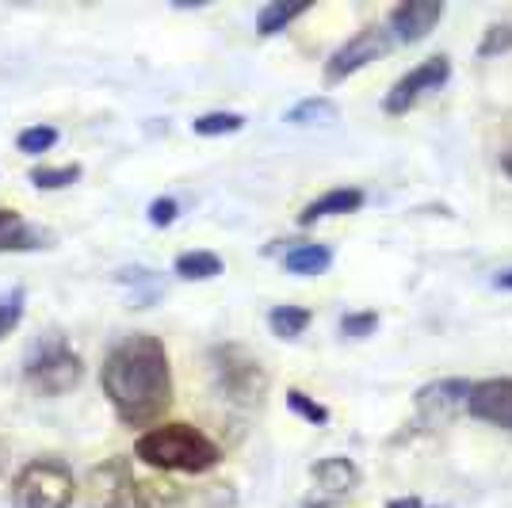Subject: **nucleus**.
Returning <instances> with one entry per match:
<instances>
[{
  "mask_svg": "<svg viewBox=\"0 0 512 508\" xmlns=\"http://www.w3.org/2000/svg\"><path fill=\"white\" fill-rule=\"evenodd\" d=\"M337 115H341V107L333 104L329 96H310V100L291 107L283 115V123H291V127H325V123H337Z\"/></svg>",
  "mask_w": 512,
  "mask_h": 508,
  "instance_id": "nucleus-15",
  "label": "nucleus"
},
{
  "mask_svg": "<svg viewBox=\"0 0 512 508\" xmlns=\"http://www.w3.org/2000/svg\"><path fill=\"white\" fill-rule=\"evenodd\" d=\"M505 50H512V27L509 23L490 27L486 39H482V46H478V54H482V58H493V54H505Z\"/></svg>",
  "mask_w": 512,
  "mask_h": 508,
  "instance_id": "nucleus-26",
  "label": "nucleus"
},
{
  "mask_svg": "<svg viewBox=\"0 0 512 508\" xmlns=\"http://www.w3.org/2000/svg\"><path fill=\"white\" fill-rule=\"evenodd\" d=\"M12 226H20V214L12 211V207H0V233H8Z\"/></svg>",
  "mask_w": 512,
  "mask_h": 508,
  "instance_id": "nucleus-28",
  "label": "nucleus"
},
{
  "mask_svg": "<svg viewBox=\"0 0 512 508\" xmlns=\"http://www.w3.org/2000/svg\"><path fill=\"white\" fill-rule=\"evenodd\" d=\"M306 12H310L306 4H264V8L256 12V31H260L264 39H272V35L287 31V27L299 20V16H306Z\"/></svg>",
  "mask_w": 512,
  "mask_h": 508,
  "instance_id": "nucleus-17",
  "label": "nucleus"
},
{
  "mask_svg": "<svg viewBox=\"0 0 512 508\" xmlns=\"http://www.w3.org/2000/svg\"><path fill=\"white\" fill-rule=\"evenodd\" d=\"M493 287H501V291H512V268H509V272H501V276L493 279Z\"/></svg>",
  "mask_w": 512,
  "mask_h": 508,
  "instance_id": "nucleus-30",
  "label": "nucleus"
},
{
  "mask_svg": "<svg viewBox=\"0 0 512 508\" xmlns=\"http://www.w3.org/2000/svg\"><path fill=\"white\" fill-rule=\"evenodd\" d=\"M390 46H394V35H390L386 23L363 27V31H356V35L329 58V65H325V81L337 85V81H344V77L360 73V69H367L371 62H379L383 54H390Z\"/></svg>",
  "mask_w": 512,
  "mask_h": 508,
  "instance_id": "nucleus-7",
  "label": "nucleus"
},
{
  "mask_svg": "<svg viewBox=\"0 0 512 508\" xmlns=\"http://www.w3.org/2000/svg\"><path fill=\"white\" fill-rule=\"evenodd\" d=\"M375 329H379V314H375V310H363V314H348V318L341 321V337H352V340L371 337Z\"/></svg>",
  "mask_w": 512,
  "mask_h": 508,
  "instance_id": "nucleus-25",
  "label": "nucleus"
},
{
  "mask_svg": "<svg viewBox=\"0 0 512 508\" xmlns=\"http://www.w3.org/2000/svg\"><path fill=\"white\" fill-rule=\"evenodd\" d=\"M172 272H176L180 279H188V283H203V279L222 276V260H218L214 253H207V249H195V253L176 256Z\"/></svg>",
  "mask_w": 512,
  "mask_h": 508,
  "instance_id": "nucleus-16",
  "label": "nucleus"
},
{
  "mask_svg": "<svg viewBox=\"0 0 512 508\" xmlns=\"http://www.w3.org/2000/svg\"><path fill=\"white\" fill-rule=\"evenodd\" d=\"M287 405L299 413L302 421H310V424H329V409L321 402H314L310 394H302V390H287Z\"/></svg>",
  "mask_w": 512,
  "mask_h": 508,
  "instance_id": "nucleus-24",
  "label": "nucleus"
},
{
  "mask_svg": "<svg viewBox=\"0 0 512 508\" xmlns=\"http://www.w3.org/2000/svg\"><path fill=\"white\" fill-rule=\"evenodd\" d=\"M134 459L157 474H207L222 463V451L207 432L184 421H172L150 428L134 444Z\"/></svg>",
  "mask_w": 512,
  "mask_h": 508,
  "instance_id": "nucleus-3",
  "label": "nucleus"
},
{
  "mask_svg": "<svg viewBox=\"0 0 512 508\" xmlns=\"http://www.w3.org/2000/svg\"><path fill=\"white\" fill-rule=\"evenodd\" d=\"M474 382L467 379H440L417 390V409L425 421H448L455 413H467V398Z\"/></svg>",
  "mask_w": 512,
  "mask_h": 508,
  "instance_id": "nucleus-11",
  "label": "nucleus"
},
{
  "mask_svg": "<svg viewBox=\"0 0 512 508\" xmlns=\"http://www.w3.org/2000/svg\"><path fill=\"white\" fill-rule=\"evenodd\" d=\"M310 474H314V482H318L325 497H348V493L360 489V466L352 463V459H344V455L321 459V463L310 466Z\"/></svg>",
  "mask_w": 512,
  "mask_h": 508,
  "instance_id": "nucleus-12",
  "label": "nucleus"
},
{
  "mask_svg": "<svg viewBox=\"0 0 512 508\" xmlns=\"http://www.w3.org/2000/svg\"><path fill=\"white\" fill-rule=\"evenodd\" d=\"M100 386L127 428L157 424L172 405V363L165 344L150 333L123 337L104 356Z\"/></svg>",
  "mask_w": 512,
  "mask_h": 508,
  "instance_id": "nucleus-1",
  "label": "nucleus"
},
{
  "mask_svg": "<svg viewBox=\"0 0 512 508\" xmlns=\"http://www.w3.org/2000/svg\"><path fill=\"white\" fill-rule=\"evenodd\" d=\"M77 497V478L65 459L39 455L23 463L12 478V505L16 508H69Z\"/></svg>",
  "mask_w": 512,
  "mask_h": 508,
  "instance_id": "nucleus-4",
  "label": "nucleus"
},
{
  "mask_svg": "<svg viewBox=\"0 0 512 508\" xmlns=\"http://www.w3.org/2000/svg\"><path fill=\"white\" fill-rule=\"evenodd\" d=\"M85 379V360L81 352H73L62 337L39 340L35 352L23 363V382L39 394V398H62L69 390H77Z\"/></svg>",
  "mask_w": 512,
  "mask_h": 508,
  "instance_id": "nucleus-5",
  "label": "nucleus"
},
{
  "mask_svg": "<svg viewBox=\"0 0 512 508\" xmlns=\"http://www.w3.org/2000/svg\"><path fill=\"white\" fill-rule=\"evenodd\" d=\"M268 329L276 333L279 340H295L310 329V310L306 306H276L268 314Z\"/></svg>",
  "mask_w": 512,
  "mask_h": 508,
  "instance_id": "nucleus-18",
  "label": "nucleus"
},
{
  "mask_svg": "<svg viewBox=\"0 0 512 508\" xmlns=\"http://www.w3.org/2000/svg\"><path fill=\"white\" fill-rule=\"evenodd\" d=\"M16 146H20V153H27V157H39V153H50V149L58 146V127H50V123H39V127L20 130Z\"/></svg>",
  "mask_w": 512,
  "mask_h": 508,
  "instance_id": "nucleus-23",
  "label": "nucleus"
},
{
  "mask_svg": "<svg viewBox=\"0 0 512 508\" xmlns=\"http://www.w3.org/2000/svg\"><path fill=\"white\" fill-rule=\"evenodd\" d=\"M386 508H425V505H421L417 497H394V501H390Z\"/></svg>",
  "mask_w": 512,
  "mask_h": 508,
  "instance_id": "nucleus-29",
  "label": "nucleus"
},
{
  "mask_svg": "<svg viewBox=\"0 0 512 508\" xmlns=\"http://www.w3.org/2000/svg\"><path fill=\"white\" fill-rule=\"evenodd\" d=\"M176 214H180V203H176L172 195H161V199H153L150 203V226L165 230V226L176 222Z\"/></svg>",
  "mask_w": 512,
  "mask_h": 508,
  "instance_id": "nucleus-27",
  "label": "nucleus"
},
{
  "mask_svg": "<svg viewBox=\"0 0 512 508\" xmlns=\"http://www.w3.org/2000/svg\"><path fill=\"white\" fill-rule=\"evenodd\" d=\"M245 127V115H237V111H207V115H199L192 123L195 134H203V138H218V134H237V130Z\"/></svg>",
  "mask_w": 512,
  "mask_h": 508,
  "instance_id": "nucleus-22",
  "label": "nucleus"
},
{
  "mask_svg": "<svg viewBox=\"0 0 512 508\" xmlns=\"http://www.w3.org/2000/svg\"><path fill=\"white\" fill-rule=\"evenodd\" d=\"M448 77H451V58H448V54L428 58V62H421L413 73H406L398 85L386 92V111H390V115H406L409 107L417 104L425 92H440V88L448 85Z\"/></svg>",
  "mask_w": 512,
  "mask_h": 508,
  "instance_id": "nucleus-8",
  "label": "nucleus"
},
{
  "mask_svg": "<svg viewBox=\"0 0 512 508\" xmlns=\"http://www.w3.org/2000/svg\"><path fill=\"white\" fill-rule=\"evenodd\" d=\"M23 310H27V291H23V287H8V291H0V340L12 337V333L20 329Z\"/></svg>",
  "mask_w": 512,
  "mask_h": 508,
  "instance_id": "nucleus-21",
  "label": "nucleus"
},
{
  "mask_svg": "<svg viewBox=\"0 0 512 508\" xmlns=\"http://www.w3.org/2000/svg\"><path fill=\"white\" fill-rule=\"evenodd\" d=\"M467 413L474 421L497 424L512 432V379H482L470 386Z\"/></svg>",
  "mask_w": 512,
  "mask_h": 508,
  "instance_id": "nucleus-9",
  "label": "nucleus"
},
{
  "mask_svg": "<svg viewBox=\"0 0 512 508\" xmlns=\"http://www.w3.org/2000/svg\"><path fill=\"white\" fill-rule=\"evenodd\" d=\"M363 207V191L360 188H333L325 191L321 199L306 203L299 214V226H314L321 218H337V214H356Z\"/></svg>",
  "mask_w": 512,
  "mask_h": 508,
  "instance_id": "nucleus-13",
  "label": "nucleus"
},
{
  "mask_svg": "<svg viewBox=\"0 0 512 508\" xmlns=\"http://www.w3.org/2000/svg\"><path fill=\"white\" fill-rule=\"evenodd\" d=\"M211 375L214 390L234 405H260L268 394V371L249 348L241 344H218L211 348Z\"/></svg>",
  "mask_w": 512,
  "mask_h": 508,
  "instance_id": "nucleus-6",
  "label": "nucleus"
},
{
  "mask_svg": "<svg viewBox=\"0 0 512 508\" xmlns=\"http://www.w3.org/2000/svg\"><path fill=\"white\" fill-rule=\"evenodd\" d=\"M291 249H283V268L291 276H321L329 264H333V253L329 245H318V241H287Z\"/></svg>",
  "mask_w": 512,
  "mask_h": 508,
  "instance_id": "nucleus-14",
  "label": "nucleus"
},
{
  "mask_svg": "<svg viewBox=\"0 0 512 508\" xmlns=\"http://www.w3.org/2000/svg\"><path fill=\"white\" fill-rule=\"evenodd\" d=\"M50 233L39 230V226H12L8 233H0V256L4 253H35V249H46Z\"/></svg>",
  "mask_w": 512,
  "mask_h": 508,
  "instance_id": "nucleus-19",
  "label": "nucleus"
},
{
  "mask_svg": "<svg viewBox=\"0 0 512 508\" xmlns=\"http://www.w3.org/2000/svg\"><path fill=\"white\" fill-rule=\"evenodd\" d=\"M27 180H31L39 191L73 188V184L81 180V165H39V169H31V176H27Z\"/></svg>",
  "mask_w": 512,
  "mask_h": 508,
  "instance_id": "nucleus-20",
  "label": "nucleus"
},
{
  "mask_svg": "<svg viewBox=\"0 0 512 508\" xmlns=\"http://www.w3.org/2000/svg\"><path fill=\"white\" fill-rule=\"evenodd\" d=\"M501 169H505V172H509V176H512V149H509V153H505V157H501Z\"/></svg>",
  "mask_w": 512,
  "mask_h": 508,
  "instance_id": "nucleus-31",
  "label": "nucleus"
},
{
  "mask_svg": "<svg viewBox=\"0 0 512 508\" xmlns=\"http://www.w3.org/2000/svg\"><path fill=\"white\" fill-rule=\"evenodd\" d=\"M85 508H184V489L157 470H142L127 455L104 459L88 470Z\"/></svg>",
  "mask_w": 512,
  "mask_h": 508,
  "instance_id": "nucleus-2",
  "label": "nucleus"
},
{
  "mask_svg": "<svg viewBox=\"0 0 512 508\" xmlns=\"http://www.w3.org/2000/svg\"><path fill=\"white\" fill-rule=\"evenodd\" d=\"M444 20V4L440 0H406L390 12V35L394 43H421L436 31V23Z\"/></svg>",
  "mask_w": 512,
  "mask_h": 508,
  "instance_id": "nucleus-10",
  "label": "nucleus"
}]
</instances>
